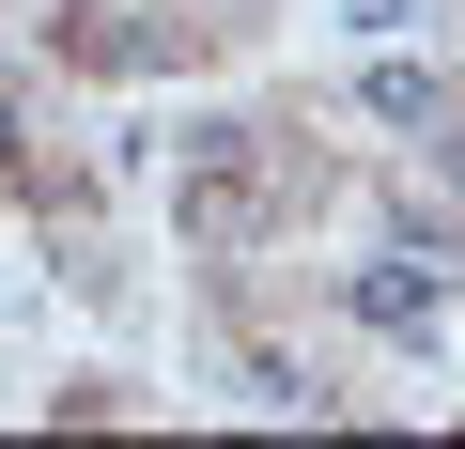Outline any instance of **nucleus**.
Here are the masks:
<instances>
[{
    "label": "nucleus",
    "instance_id": "f03ea898",
    "mask_svg": "<svg viewBox=\"0 0 465 449\" xmlns=\"http://www.w3.org/2000/svg\"><path fill=\"white\" fill-rule=\"evenodd\" d=\"M372 109H388V124H450V93H434L419 63H372Z\"/></svg>",
    "mask_w": 465,
    "mask_h": 449
},
{
    "label": "nucleus",
    "instance_id": "f257e3e1",
    "mask_svg": "<svg viewBox=\"0 0 465 449\" xmlns=\"http://www.w3.org/2000/svg\"><path fill=\"white\" fill-rule=\"evenodd\" d=\"M434 295H450V264H372L357 279V326H434Z\"/></svg>",
    "mask_w": 465,
    "mask_h": 449
}]
</instances>
